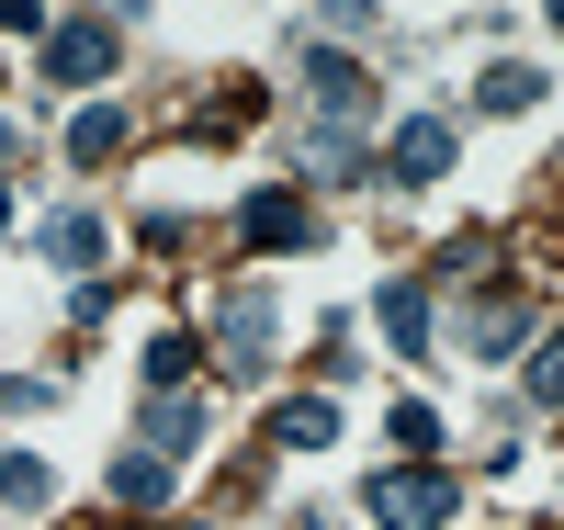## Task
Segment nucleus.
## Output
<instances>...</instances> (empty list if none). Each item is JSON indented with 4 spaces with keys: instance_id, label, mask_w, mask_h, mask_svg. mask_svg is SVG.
<instances>
[{
    "instance_id": "obj_14",
    "label": "nucleus",
    "mask_w": 564,
    "mask_h": 530,
    "mask_svg": "<svg viewBox=\"0 0 564 530\" xmlns=\"http://www.w3.org/2000/svg\"><path fill=\"white\" fill-rule=\"evenodd\" d=\"M170 474H181V463H159V452H113L102 486H113V508H159V497H170Z\"/></svg>"
},
{
    "instance_id": "obj_12",
    "label": "nucleus",
    "mask_w": 564,
    "mask_h": 530,
    "mask_svg": "<svg viewBox=\"0 0 564 530\" xmlns=\"http://www.w3.org/2000/svg\"><path fill=\"white\" fill-rule=\"evenodd\" d=\"M0 508H12V519L57 508V474H45V452H0Z\"/></svg>"
},
{
    "instance_id": "obj_19",
    "label": "nucleus",
    "mask_w": 564,
    "mask_h": 530,
    "mask_svg": "<svg viewBox=\"0 0 564 530\" xmlns=\"http://www.w3.org/2000/svg\"><path fill=\"white\" fill-rule=\"evenodd\" d=\"M531 396L564 407V327H542V350H531Z\"/></svg>"
},
{
    "instance_id": "obj_18",
    "label": "nucleus",
    "mask_w": 564,
    "mask_h": 530,
    "mask_svg": "<svg viewBox=\"0 0 564 530\" xmlns=\"http://www.w3.org/2000/svg\"><path fill=\"white\" fill-rule=\"evenodd\" d=\"M384 441H395L406 463H430V452H441V418L417 407V396H395V418H384Z\"/></svg>"
},
{
    "instance_id": "obj_15",
    "label": "nucleus",
    "mask_w": 564,
    "mask_h": 530,
    "mask_svg": "<svg viewBox=\"0 0 564 530\" xmlns=\"http://www.w3.org/2000/svg\"><path fill=\"white\" fill-rule=\"evenodd\" d=\"M475 102H486V113H531V102H542V68H531V57H497V68L475 79Z\"/></svg>"
},
{
    "instance_id": "obj_4",
    "label": "nucleus",
    "mask_w": 564,
    "mask_h": 530,
    "mask_svg": "<svg viewBox=\"0 0 564 530\" xmlns=\"http://www.w3.org/2000/svg\"><path fill=\"white\" fill-rule=\"evenodd\" d=\"M271 339H282L271 294H226V305H215V361H226V372H260V361H271Z\"/></svg>"
},
{
    "instance_id": "obj_22",
    "label": "nucleus",
    "mask_w": 564,
    "mask_h": 530,
    "mask_svg": "<svg viewBox=\"0 0 564 530\" xmlns=\"http://www.w3.org/2000/svg\"><path fill=\"white\" fill-rule=\"evenodd\" d=\"M12 148H23V136H12V125H0V170H12Z\"/></svg>"
},
{
    "instance_id": "obj_1",
    "label": "nucleus",
    "mask_w": 564,
    "mask_h": 530,
    "mask_svg": "<svg viewBox=\"0 0 564 530\" xmlns=\"http://www.w3.org/2000/svg\"><path fill=\"white\" fill-rule=\"evenodd\" d=\"M361 508H372V530H441V519L463 508V486H452L441 463H384V474L361 486Z\"/></svg>"
},
{
    "instance_id": "obj_10",
    "label": "nucleus",
    "mask_w": 564,
    "mask_h": 530,
    "mask_svg": "<svg viewBox=\"0 0 564 530\" xmlns=\"http://www.w3.org/2000/svg\"><path fill=\"white\" fill-rule=\"evenodd\" d=\"M45 260L90 282V271H102V215H79V204H68V215H45Z\"/></svg>"
},
{
    "instance_id": "obj_20",
    "label": "nucleus",
    "mask_w": 564,
    "mask_h": 530,
    "mask_svg": "<svg viewBox=\"0 0 564 530\" xmlns=\"http://www.w3.org/2000/svg\"><path fill=\"white\" fill-rule=\"evenodd\" d=\"M0 34H45V0H0Z\"/></svg>"
},
{
    "instance_id": "obj_6",
    "label": "nucleus",
    "mask_w": 564,
    "mask_h": 530,
    "mask_svg": "<svg viewBox=\"0 0 564 530\" xmlns=\"http://www.w3.org/2000/svg\"><path fill=\"white\" fill-rule=\"evenodd\" d=\"M238 237H249V249L260 260H282V249H305V237H316V215H305V192H249V204H238Z\"/></svg>"
},
{
    "instance_id": "obj_5",
    "label": "nucleus",
    "mask_w": 564,
    "mask_h": 530,
    "mask_svg": "<svg viewBox=\"0 0 564 530\" xmlns=\"http://www.w3.org/2000/svg\"><path fill=\"white\" fill-rule=\"evenodd\" d=\"M135 441H148L159 463H193L204 441H215V418H204V396L181 383V396H148V418H135Z\"/></svg>"
},
{
    "instance_id": "obj_24",
    "label": "nucleus",
    "mask_w": 564,
    "mask_h": 530,
    "mask_svg": "<svg viewBox=\"0 0 564 530\" xmlns=\"http://www.w3.org/2000/svg\"><path fill=\"white\" fill-rule=\"evenodd\" d=\"M542 12H553V23H564V0H542Z\"/></svg>"
},
{
    "instance_id": "obj_9",
    "label": "nucleus",
    "mask_w": 564,
    "mask_h": 530,
    "mask_svg": "<svg viewBox=\"0 0 564 530\" xmlns=\"http://www.w3.org/2000/svg\"><path fill=\"white\" fill-rule=\"evenodd\" d=\"M327 441H339V407L327 396H282L271 407V452H327Z\"/></svg>"
},
{
    "instance_id": "obj_17",
    "label": "nucleus",
    "mask_w": 564,
    "mask_h": 530,
    "mask_svg": "<svg viewBox=\"0 0 564 530\" xmlns=\"http://www.w3.org/2000/svg\"><path fill=\"white\" fill-rule=\"evenodd\" d=\"M305 170H316V181H361V136H350V125H316V136H305Z\"/></svg>"
},
{
    "instance_id": "obj_11",
    "label": "nucleus",
    "mask_w": 564,
    "mask_h": 530,
    "mask_svg": "<svg viewBox=\"0 0 564 530\" xmlns=\"http://www.w3.org/2000/svg\"><path fill=\"white\" fill-rule=\"evenodd\" d=\"M372 316H384V339H395V350H430V282H417V271L384 282V305H372Z\"/></svg>"
},
{
    "instance_id": "obj_16",
    "label": "nucleus",
    "mask_w": 564,
    "mask_h": 530,
    "mask_svg": "<svg viewBox=\"0 0 564 530\" xmlns=\"http://www.w3.org/2000/svg\"><path fill=\"white\" fill-rule=\"evenodd\" d=\"M68 159H79V170H102V159H124V113H113V102H90V113L68 125Z\"/></svg>"
},
{
    "instance_id": "obj_8",
    "label": "nucleus",
    "mask_w": 564,
    "mask_h": 530,
    "mask_svg": "<svg viewBox=\"0 0 564 530\" xmlns=\"http://www.w3.org/2000/svg\"><path fill=\"white\" fill-rule=\"evenodd\" d=\"M520 339H531V305L508 294V282H497V294H475V305H463V361H508Z\"/></svg>"
},
{
    "instance_id": "obj_7",
    "label": "nucleus",
    "mask_w": 564,
    "mask_h": 530,
    "mask_svg": "<svg viewBox=\"0 0 564 530\" xmlns=\"http://www.w3.org/2000/svg\"><path fill=\"white\" fill-rule=\"evenodd\" d=\"M441 170H452V125H441V113H406V125L384 136V181H406V192H430Z\"/></svg>"
},
{
    "instance_id": "obj_13",
    "label": "nucleus",
    "mask_w": 564,
    "mask_h": 530,
    "mask_svg": "<svg viewBox=\"0 0 564 530\" xmlns=\"http://www.w3.org/2000/svg\"><path fill=\"white\" fill-rule=\"evenodd\" d=\"M193 372H204V339H193V327H159V339H148V396H181Z\"/></svg>"
},
{
    "instance_id": "obj_23",
    "label": "nucleus",
    "mask_w": 564,
    "mask_h": 530,
    "mask_svg": "<svg viewBox=\"0 0 564 530\" xmlns=\"http://www.w3.org/2000/svg\"><path fill=\"white\" fill-rule=\"evenodd\" d=\"M0 237H12V192H0Z\"/></svg>"
},
{
    "instance_id": "obj_21",
    "label": "nucleus",
    "mask_w": 564,
    "mask_h": 530,
    "mask_svg": "<svg viewBox=\"0 0 564 530\" xmlns=\"http://www.w3.org/2000/svg\"><path fill=\"white\" fill-rule=\"evenodd\" d=\"M316 12H327V23H372V0H316Z\"/></svg>"
},
{
    "instance_id": "obj_3",
    "label": "nucleus",
    "mask_w": 564,
    "mask_h": 530,
    "mask_svg": "<svg viewBox=\"0 0 564 530\" xmlns=\"http://www.w3.org/2000/svg\"><path fill=\"white\" fill-rule=\"evenodd\" d=\"M305 102H316V125H361V113H372L361 57H339V45H305Z\"/></svg>"
},
{
    "instance_id": "obj_2",
    "label": "nucleus",
    "mask_w": 564,
    "mask_h": 530,
    "mask_svg": "<svg viewBox=\"0 0 564 530\" xmlns=\"http://www.w3.org/2000/svg\"><path fill=\"white\" fill-rule=\"evenodd\" d=\"M34 45H45V79H57V90H90V79H113V23H102V12H68V23H45Z\"/></svg>"
}]
</instances>
